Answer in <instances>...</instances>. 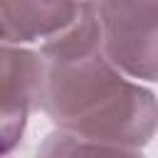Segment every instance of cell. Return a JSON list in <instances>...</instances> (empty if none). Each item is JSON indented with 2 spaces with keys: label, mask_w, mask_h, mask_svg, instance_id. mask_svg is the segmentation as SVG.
I'll list each match as a JSON object with an SVG mask.
<instances>
[{
  "label": "cell",
  "mask_w": 158,
  "mask_h": 158,
  "mask_svg": "<svg viewBox=\"0 0 158 158\" xmlns=\"http://www.w3.org/2000/svg\"><path fill=\"white\" fill-rule=\"evenodd\" d=\"M49 69L42 72L40 101L67 133L138 146L158 123L153 96L123 79L101 49L96 15L89 10L44 47Z\"/></svg>",
  "instance_id": "6da1fadb"
},
{
  "label": "cell",
  "mask_w": 158,
  "mask_h": 158,
  "mask_svg": "<svg viewBox=\"0 0 158 158\" xmlns=\"http://www.w3.org/2000/svg\"><path fill=\"white\" fill-rule=\"evenodd\" d=\"M101 49L116 69L158 79V0H101Z\"/></svg>",
  "instance_id": "7a4b0ae2"
},
{
  "label": "cell",
  "mask_w": 158,
  "mask_h": 158,
  "mask_svg": "<svg viewBox=\"0 0 158 158\" xmlns=\"http://www.w3.org/2000/svg\"><path fill=\"white\" fill-rule=\"evenodd\" d=\"M42 59L0 40V153L7 151L25 123L32 96H40Z\"/></svg>",
  "instance_id": "3957f363"
},
{
  "label": "cell",
  "mask_w": 158,
  "mask_h": 158,
  "mask_svg": "<svg viewBox=\"0 0 158 158\" xmlns=\"http://www.w3.org/2000/svg\"><path fill=\"white\" fill-rule=\"evenodd\" d=\"M84 12L81 0H0V40L7 44L54 40Z\"/></svg>",
  "instance_id": "277c9868"
},
{
  "label": "cell",
  "mask_w": 158,
  "mask_h": 158,
  "mask_svg": "<svg viewBox=\"0 0 158 158\" xmlns=\"http://www.w3.org/2000/svg\"><path fill=\"white\" fill-rule=\"evenodd\" d=\"M37 158H141L131 146H116V143H101V141H89L74 133H62L52 136Z\"/></svg>",
  "instance_id": "5b68a950"
},
{
  "label": "cell",
  "mask_w": 158,
  "mask_h": 158,
  "mask_svg": "<svg viewBox=\"0 0 158 158\" xmlns=\"http://www.w3.org/2000/svg\"><path fill=\"white\" fill-rule=\"evenodd\" d=\"M81 2H89V0H81Z\"/></svg>",
  "instance_id": "8992f818"
}]
</instances>
